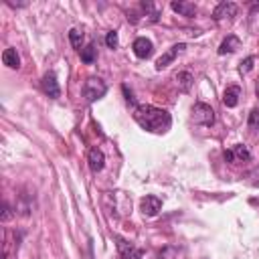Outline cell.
Returning a JSON list of instances; mask_svg holds the SVG:
<instances>
[{"label":"cell","instance_id":"1","mask_svg":"<svg viewBox=\"0 0 259 259\" xmlns=\"http://www.w3.org/2000/svg\"><path fill=\"white\" fill-rule=\"evenodd\" d=\"M134 119L138 121V125L142 130L152 132V134H164L172 125L170 113L162 107H156V105H138V107H134Z\"/></svg>","mask_w":259,"mask_h":259},{"label":"cell","instance_id":"2","mask_svg":"<svg viewBox=\"0 0 259 259\" xmlns=\"http://www.w3.org/2000/svg\"><path fill=\"white\" fill-rule=\"evenodd\" d=\"M81 93H83V97H85L89 103H93V101L101 99V97L107 93V85H105L99 77H87V81L83 83Z\"/></svg>","mask_w":259,"mask_h":259},{"label":"cell","instance_id":"3","mask_svg":"<svg viewBox=\"0 0 259 259\" xmlns=\"http://www.w3.org/2000/svg\"><path fill=\"white\" fill-rule=\"evenodd\" d=\"M192 121L198 125H212L214 123V111L206 103H194L192 105Z\"/></svg>","mask_w":259,"mask_h":259},{"label":"cell","instance_id":"4","mask_svg":"<svg viewBox=\"0 0 259 259\" xmlns=\"http://www.w3.org/2000/svg\"><path fill=\"white\" fill-rule=\"evenodd\" d=\"M115 247H117V253H119L121 259H142L144 257L142 249H136L130 241H125L117 235H115Z\"/></svg>","mask_w":259,"mask_h":259},{"label":"cell","instance_id":"5","mask_svg":"<svg viewBox=\"0 0 259 259\" xmlns=\"http://www.w3.org/2000/svg\"><path fill=\"white\" fill-rule=\"evenodd\" d=\"M40 87H42V91H45L51 99L61 97V87H59L57 75H55L53 71H49V73H45V75H42V79H40Z\"/></svg>","mask_w":259,"mask_h":259},{"label":"cell","instance_id":"6","mask_svg":"<svg viewBox=\"0 0 259 259\" xmlns=\"http://www.w3.org/2000/svg\"><path fill=\"white\" fill-rule=\"evenodd\" d=\"M239 6L235 2H219L217 8L212 10V18L217 22H223V20H231L235 14H237Z\"/></svg>","mask_w":259,"mask_h":259},{"label":"cell","instance_id":"7","mask_svg":"<svg viewBox=\"0 0 259 259\" xmlns=\"http://www.w3.org/2000/svg\"><path fill=\"white\" fill-rule=\"evenodd\" d=\"M225 160L227 162H249L251 160V152L247 150V146H243V144H237V146H233L231 150H225Z\"/></svg>","mask_w":259,"mask_h":259},{"label":"cell","instance_id":"8","mask_svg":"<svg viewBox=\"0 0 259 259\" xmlns=\"http://www.w3.org/2000/svg\"><path fill=\"white\" fill-rule=\"evenodd\" d=\"M132 49H134V55H136L138 59H148V57H152V53H154V45H152V40L146 38V36H138V38L134 40Z\"/></svg>","mask_w":259,"mask_h":259},{"label":"cell","instance_id":"9","mask_svg":"<svg viewBox=\"0 0 259 259\" xmlns=\"http://www.w3.org/2000/svg\"><path fill=\"white\" fill-rule=\"evenodd\" d=\"M184 49H186V45H184V42H178V45L170 47V49H168V51H166V53H164V55H162V57L156 61V69H158V71L166 69V67H168V65H170V63H172L176 57H178V53H182Z\"/></svg>","mask_w":259,"mask_h":259},{"label":"cell","instance_id":"10","mask_svg":"<svg viewBox=\"0 0 259 259\" xmlns=\"http://www.w3.org/2000/svg\"><path fill=\"white\" fill-rule=\"evenodd\" d=\"M140 208H142V212L146 217H156L160 212V208H162V200L158 196H154V194H148V196L142 198Z\"/></svg>","mask_w":259,"mask_h":259},{"label":"cell","instance_id":"11","mask_svg":"<svg viewBox=\"0 0 259 259\" xmlns=\"http://www.w3.org/2000/svg\"><path fill=\"white\" fill-rule=\"evenodd\" d=\"M87 162H89V168L93 172H101L103 166H105V156L99 148H91L89 154H87Z\"/></svg>","mask_w":259,"mask_h":259},{"label":"cell","instance_id":"12","mask_svg":"<svg viewBox=\"0 0 259 259\" xmlns=\"http://www.w3.org/2000/svg\"><path fill=\"white\" fill-rule=\"evenodd\" d=\"M170 8L174 10V12H178L180 16H194L196 14V4L194 2H188V0H174L172 4H170Z\"/></svg>","mask_w":259,"mask_h":259},{"label":"cell","instance_id":"13","mask_svg":"<svg viewBox=\"0 0 259 259\" xmlns=\"http://www.w3.org/2000/svg\"><path fill=\"white\" fill-rule=\"evenodd\" d=\"M241 47V40H239V36H235V34H227V38L221 42V47H219V55H229V53H235L237 49Z\"/></svg>","mask_w":259,"mask_h":259},{"label":"cell","instance_id":"14","mask_svg":"<svg viewBox=\"0 0 259 259\" xmlns=\"http://www.w3.org/2000/svg\"><path fill=\"white\" fill-rule=\"evenodd\" d=\"M239 97H241V87L231 85V87H227L225 93H223V103H225L227 107H237Z\"/></svg>","mask_w":259,"mask_h":259},{"label":"cell","instance_id":"15","mask_svg":"<svg viewBox=\"0 0 259 259\" xmlns=\"http://www.w3.org/2000/svg\"><path fill=\"white\" fill-rule=\"evenodd\" d=\"M2 63L8 67V69H18L20 67V57H18V53H16V49H4V53H2Z\"/></svg>","mask_w":259,"mask_h":259},{"label":"cell","instance_id":"16","mask_svg":"<svg viewBox=\"0 0 259 259\" xmlns=\"http://www.w3.org/2000/svg\"><path fill=\"white\" fill-rule=\"evenodd\" d=\"M192 83H194V77H192V73H190V71H180V73L176 75V85H178V89H180L182 93L190 91Z\"/></svg>","mask_w":259,"mask_h":259},{"label":"cell","instance_id":"17","mask_svg":"<svg viewBox=\"0 0 259 259\" xmlns=\"http://www.w3.org/2000/svg\"><path fill=\"white\" fill-rule=\"evenodd\" d=\"M140 8H142L144 16H146L150 22H158V20H160V10H158L152 2H142V4H140Z\"/></svg>","mask_w":259,"mask_h":259},{"label":"cell","instance_id":"18","mask_svg":"<svg viewBox=\"0 0 259 259\" xmlns=\"http://www.w3.org/2000/svg\"><path fill=\"white\" fill-rule=\"evenodd\" d=\"M95 55H97V47H95V42H89L85 49H81V61H83L85 65H91V63L95 61Z\"/></svg>","mask_w":259,"mask_h":259},{"label":"cell","instance_id":"19","mask_svg":"<svg viewBox=\"0 0 259 259\" xmlns=\"http://www.w3.org/2000/svg\"><path fill=\"white\" fill-rule=\"evenodd\" d=\"M69 40H71L73 49L81 51V42H83V30H81V28H71V30H69Z\"/></svg>","mask_w":259,"mask_h":259},{"label":"cell","instance_id":"20","mask_svg":"<svg viewBox=\"0 0 259 259\" xmlns=\"http://www.w3.org/2000/svg\"><path fill=\"white\" fill-rule=\"evenodd\" d=\"M105 45H107L109 49H117L119 38H117V32H115V30H109V32L105 34Z\"/></svg>","mask_w":259,"mask_h":259},{"label":"cell","instance_id":"21","mask_svg":"<svg viewBox=\"0 0 259 259\" xmlns=\"http://www.w3.org/2000/svg\"><path fill=\"white\" fill-rule=\"evenodd\" d=\"M249 127L259 130V107L251 109V113H249Z\"/></svg>","mask_w":259,"mask_h":259},{"label":"cell","instance_id":"22","mask_svg":"<svg viewBox=\"0 0 259 259\" xmlns=\"http://www.w3.org/2000/svg\"><path fill=\"white\" fill-rule=\"evenodd\" d=\"M253 63H255V57H247L245 61H241V67H239V71H241V73H247V71H251Z\"/></svg>","mask_w":259,"mask_h":259},{"label":"cell","instance_id":"23","mask_svg":"<svg viewBox=\"0 0 259 259\" xmlns=\"http://www.w3.org/2000/svg\"><path fill=\"white\" fill-rule=\"evenodd\" d=\"M121 91H123V95H125V101H127V103H132L134 107H138V103H136V97L132 95V91L127 89V85H121Z\"/></svg>","mask_w":259,"mask_h":259},{"label":"cell","instance_id":"24","mask_svg":"<svg viewBox=\"0 0 259 259\" xmlns=\"http://www.w3.org/2000/svg\"><path fill=\"white\" fill-rule=\"evenodd\" d=\"M12 217V212H10V206H8V202H4V212H2V219L4 221H8Z\"/></svg>","mask_w":259,"mask_h":259}]
</instances>
